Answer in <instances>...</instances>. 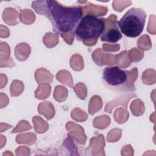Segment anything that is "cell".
Wrapping results in <instances>:
<instances>
[{
    "instance_id": "obj_2",
    "label": "cell",
    "mask_w": 156,
    "mask_h": 156,
    "mask_svg": "<svg viewBox=\"0 0 156 156\" xmlns=\"http://www.w3.org/2000/svg\"><path fill=\"white\" fill-rule=\"evenodd\" d=\"M146 13L141 8L129 9L116 24L126 36L135 38L140 35L144 29Z\"/></svg>"
},
{
    "instance_id": "obj_3",
    "label": "cell",
    "mask_w": 156,
    "mask_h": 156,
    "mask_svg": "<svg viewBox=\"0 0 156 156\" xmlns=\"http://www.w3.org/2000/svg\"><path fill=\"white\" fill-rule=\"evenodd\" d=\"M104 27L105 18L88 14L81 18L74 29V34L78 41L98 38L102 34Z\"/></svg>"
},
{
    "instance_id": "obj_5",
    "label": "cell",
    "mask_w": 156,
    "mask_h": 156,
    "mask_svg": "<svg viewBox=\"0 0 156 156\" xmlns=\"http://www.w3.org/2000/svg\"><path fill=\"white\" fill-rule=\"evenodd\" d=\"M122 38V34L117 27L115 20L105 18V27L101 35V40L110 43H116Z\"/></svg>"
},
{
    "instance_id": "obj_1",
    "label": "cell",
    "mask_w": 156,
    "mask_h": 156,
    "mask_svg": "<svg viewBox=\"0 0 156 156\" xmlns=\"http://www.w3.org/2000/svg\"><path fill=\"white\" fill-rule=\"evenodd\" d=\"M32 7L35 12L48 18L52 30L57 34L70 32L76 29L82 18L83 10L80 6H65L57 1H35Z\"/></svg>"
},
{
    "instance_id": "obj_4",
    "label": "cell",
    "mask_w": 156,
    "mask_h": 156,
    "mask_svg": "<svg viewBox=\"0 0 156 156\" xmlns=\"http://www.w3.org/2000/svg\"><path fill=\"white\" fill-rule=\"evenodd\" d=\"M102 79L106 87L118 91H130L135 90L133 83L128 82L127 71L118 66H107L102 73Z\"/></svg>"
}]
</instances>
